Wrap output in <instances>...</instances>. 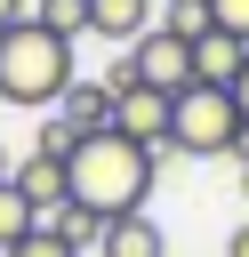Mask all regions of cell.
I'll return each instance as SVG.
<instances>
[{
  "instance_id": "cell-11",
  "label": "cell",
  "mask_w": 249,
  "mask_h": 257,
  "mask_svg": "<svg viewBox=\"0 0 249 257\" xmlns=\"http://www.w3.org/2000/svg\"><path fill=\"white\" fill-rule=\"evenodd\" d=\"M40 225H48L56 241H72V249H96V233H104V217H96V209H80V201H64V209H48Z\"/></svg>"
},
{
  "instance_id": "cell-13",
  "label": "cell",
  "mask_w": 249,
  "mask_h": 257,
  "mask_svg": "<svg viewBox=\"0 0 249 257\" xmlns=\"http://www.w3.org/2000/svg\"><path fill=\"white\" fill-rule=\"evenodd\" d=\"M32 24H48L56 40H80L88 32V0H32Z\"/></svg>"
},
{
  "instance_id": "cell-17",
  "label": "cell",
  "mask_w": 249,
  "mask_h": 257,
  "mask_svg": "<svg viewBox=\"0 0 249 257\" xmlns=\"http://www.w3.org/2000/svg\"><path fill=\"white\" fill-rule=\"evenodd\" d=\"M233 112H241V153H249V64L233 72Z\"/></svg>"
},
{
  "instance_id": "cell-18",
  "label": "cell",
  "mask_w": 249,
  "mask_h": 257,
  "mask_svg": "<svg viewBox=\"0 0 249 257\" xmlns=\"http://www.w3.org/2000/svg\"><path fill=\"white\" fill-rule=\"evenodd\" d=\"M24 16H32V0H0V32H8V24H24Z\"/></svg>"
},
{
  "instance_id": "cell-20",
  "label": "cell",
  "mask_w": 249,
  "mask_h": 257,
  "mask_svg": "<svg viewBox=\"0 0 249 257\" xmlns=\"http://www.w3.org/2000/svg\"><path fill=\"white\" fill-rule=\"evenodd\" d=\"M241 201H249V153H241Z\"/></svg>"
},
{
  "instance_id": "cell-12",
  "label": "cell",
  "mask_w": 249,
  "mask_h": 257,
  "mask_svg": "<svg viewBox=\"0 0 249 257\" xmlns=\"http://www.w3.org/2000/svg\"><path fill=\"white\" fill-rule=\"evenodd\" d=\"M32 225H40V209H32V201H24V193H16L8 177H0V257H8V249H16V241H24Z\"/></svg>"
},
{
  "instance_id": "cell-8",
  "label": "cell",
  "mask_w": 249,
  "mask_h": 257,
  "mask_svg": "<svg viewBox=\"0 0 249 257\" xmlns=\"http://www.w3.org/2000/svg\"><path fill=\"white\" fill-rule=\"evenodd\" d=\"M96 257H169V241H161V225L137 209V217H104V233H96Z\"/></svg>"
},
{
  "instance_id": "cell-7",
  "label": "cell",
  "mask_w": 249,
  "mask_h": 257,
  "mask_svg": "<svg viewBox=\"0 0 249 257\" xmlns=\"http://www.w3.org/2000/svg\"><path fill=\"white\" fill-rule=\"evenodd\" d=\"M88 32L112 40V48H129V40L153 32V0H88Z\"/></svg>"
},
{
  "instance_id": "cell-10",
  "label": "cell",
  "mask_w": 249,
  "mask_h": 257,
  "mask_svg": "<svg viewBox=\"0 0 249 257\" xmlns=\"http://www.w3.org/2000/svg\"><path fill=\"white\" fill-rule=\"evenodd\" d=\"M56 120H64L72 137H88V128H112V88H96V80H72V88L56 96Z\"/></svg>"
},
{
  "instance_id": "cell-16",
  "label": "cell",
  "mask_w": 249,
  "mask_h": 257,
  "mask_svg": "<svg viewBox=\"0 0 249 257\" xmlns=\"http://www.w3.org/2000/svg\"><path fill=\"white\" fill-rule=\"evenodd\" d=\"M209 24H217V32H233V40L249 48V0H209Z\"/></svg>"
},
{
  "instance_id": "cell-4",
  "label": "cell",
  "mask_w": 249,
  "mask_h": 257,
  "mask_svg": "<svg viewBox=\"0 0 249 257\" xmlns=\"http://www.w3.org/2000/svg\"><path fill=\"white\" fill-rule=\"evenodd\" d=\"M129 80H145L161 96H185L193 88V40H177L169 24H153L145 40H129Z\"/></svg>"
},
{
  "instance_id": "cell-6",
  "label": "cell",
  "mask_w": 249,
  "mask_h": 257,
  "mask_svg": "<svg viewBox=\"0 0 249 257\" xmlns=\"http://www.w3.org/2000/svg\"><path fill=\"white\" fill-rule=\"evenodd\" d=\"M8 185H16V193L40 209V217L72 201V177H64V161H56V153H32V161H16V169H8Z\"/></svg>"
},
{
  "instance_id": "cell-14",
  "label": "cell",
  "mask_w": 249,
  "mask_h": 257,
  "mask_svg": "<svg viewBox=\"0 0 249 257\" xmlns=\"http://www.w3.org/2000/svg\"><path fill=\"white\" fill-rule=\"evenodd\" d=\"M161 24H169L177 40H201V32H217V24H209V0H169V8H161Z\"/></svg>"
},
{
  "instance_id": "cell-19",
  "label": "cell",
  "mask_w": 249,
  "mask_h": 257,
  "mask_svg": "<svg viewBox=\"0 0 249 257\" xmlns=\"http://www.w3.org/2000/svg\"><path fill=\"white\" fill-rule=\"evenodd\" d=\"M225 257H249V225H241V233H233V241H225Z\"/></svg>"
},
{
  "instance_id": "cell-3",
  "label": "cell",
  "mask_w": 249,
  "mask_h": 257,
  "mask_svg": "<svg viewBox=\"0 0 249 257\" xmlns=\"http://www.w3.org/2000/svg\"><path fill=\"white\" fill-rule=\"evenodd\" d=\"M169 145H177L185 161H225V153H241V112H233V88L193 80V88L169 104Z\"/></svg>"
},
{
  "instance_id": "cell-9",
  "label": "cell",
  "mask_w": 249,
  "mask_h": 257,
  "mask_svg": "<svg viewBox=\"0 0 249 257\" xmlns=\"http://www.w3.org/2000/svg\"><path fill=\"white\" fill-rule=\"evenodd\" d=\"M249 64V48L233 40V32H201L193 40V80H209V88H233V72Z\"/></svg>"
},
{
  "instance_id": "cell-5",
  "label": "cell",
  "mask_w": 249,
  "mask_h": 257,
  "mask_svg": "<svg viewBox=\"0 0 249 257\" xmlns=\"http://www.w3.org/2000/svg\"><path fill=\"white\" fill-rule=\"evenodd\" d=\"M104 88H112V128L161 153V145H169V104H177V96H161V88L129 80V64H112V80H104Z\"/></svg>"
},
{
  "instance_id": "cell-21",
  "label": "cell",
  "mask_w": 249,
  "mask_h": 257,
  "mask_svg": "<svg viewBox=\"0 0 249 257\" xmlns=\"http://www.w3.org/2000/svg\"><path fill=\"white\" fill-rule=\"evenodd\" d=\"M8 169H16V161H8V153H0V177H8Z\"/></svg>"
},
{
  "instance_id": "cell-15",
  "label": "cell",
  "mask_w": 249,
  "mask_h": 257,
  "mask_svg": "<svg viewBox=\"0 0 249 257\" xmlns=\"http://www.w3.org/2000/svg\"><path fill=\"white\" fill-rule=\"evenodd\" d=\"M8 257H80V249H72V241H56L48 225H32V233H24V241H16Z\"/></svg>"
},
{
  "instance_id": "cell-1",
  "label": "cell",
  "mask_w": 249,
  "mask_h": 257,
  "mask_svg": "<svg viewBox=\"0 0 249 257\" xmlns=\"http://www.w3.org/2000/svg\"><path fill=\"white\" fill-rule=\"evenodd\" d=\"M64 177H72V201H80V209H96V217H137L145 193H153V177H161V153L137 145V137H120V128H88V137L72 145Z\"/></svg>"
},
{
  "instance_id": "cell-2",
  "label": "cell",
  "mask_w": 249,
  "mask_h": 257,
  "mask_svg": "<svg viewBox=\"0 0 249 257\" xmlns=\"http://www.w3.org/2000/svg\"><path fill=\"white\" fill-rule=\"evenodd\" d=\"M80 80L72 64V40H56L48 24H8L0 32V104H24V112H48L64 88Z\"/></svg>"
}]
</instances>
